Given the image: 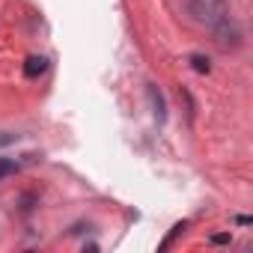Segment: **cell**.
I'll return each instance as SVG.
<instances>
[{
    "label": "cell",
    "instance_id": "cell-1",
    "mask_svg": "<svg viewBox=\"0 0 253 253\" xmlns=\"http://www.w3.org/2000/svg\"><path fill=\"white\" fill-rule=\"evenodd\" d=\"M188 9L200 24L214 27L223 18H229V0H188Z\"/></svg>",
    "mask_w": 253,
    "mask_h": 253
},
{
    "label": "cell",
    "instance_id": "cell-2",
    "mask_svg": "<svg viewBox=\"0 0 253 253\" xmlns=\"http://www.w3.org/2000/svg\"><path fill=\"white\" fill-rule=\"evenodd\" d=\"M45 69H48V60H45V57H36V54L27 57V63H24V75H27V78H39Z\"/></svg>",
    "mask_w": 253,
    "mask_h": 253
},
{
    "label": "cell",
    "instance_id": "cell-3",
    "mask_svg": "<svg viewBox=\"0 0 253 253\" xmlns=\"http://www.w3.org/2000/svg\"><path fill=\"white\" fill-rule=\"evenodd\" d=\"M149 98H152V104H155V116H158V122H164V98H161V92L155 89V86H149Z\"/></svg>",
    "mask_w": 253,
    "mask_h": 253
},
{
    "label": "cell",
    "instance_id": "cell-4",
    "mask_svg": "<svg viewBox=\"0 0 253 253\" xmlns=\"http://www.w3.org/2000/svg\"><path fill=\"white\" fill-rule=\"evenodd\" d=\"M15 170H18V164H15V161H9V158H0V179L12 176Z\"/></svg>",
    "mask_w": 253,
    "mask_h": 253
},
{
    "label": "cell",
    "instance_id": "cell-5",
    "mask_svg": "<svg viewBox=\"0 0 253 253\" xmlns=\"http://www.w3.org/2000/svg\"><path fill=\"white\" fill-rule=\"evenodd\" d=\"M191 63H194V69H197V72H209V60H206L203 54H194V57H191Z\"/></svg>",
    "mask_w": 253,
    "mask_h": 253
}]
</instances>
